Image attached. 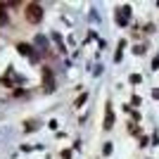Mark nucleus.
<instances>
[{"label":"nucleus","instance_id":"1","mask_svg":"<svg viewBox=\"0 0 159 159\" xmlns=\"http://www.w3.org/2000/svg\"><path fill=\"white\" fill-rule=\"evenodd\" d=\"M24 17H26L29 24H40V19H43V7H40L38 2H29L26 10H24Z\"/></svg>","mask_w":159,"mask_h":159},{"label":"nucleus","instance_id":"3","mask_svg":"<svg viewBox=\"0 0 159 159\" xmlns=\"http://www.w3.org/2000/svg\"><path fill=\"white\" fill-rule=\"evenodd\" d=\"M114 126V112H112V107L107 105V109H105V128H112Z\"/></svg>","mask_w":159,"mask_h":159},{"label":"nucleus","instance_id":"5","mask_svg":"<svg viewBox=\"0 0 159 159\" xmlns=\"http://www.w3.org/2000/svg\"><path fill=\"white\" fill-rule=\"evenodd\" d=\"M43 83H45V90H52V83H55V81H52V74H48V69H45V71H43Z\"/></svg>","mask_w":159,"mask_h":159},{"label":"nucleus","instance_id":"4","mask_svg":"<svg viewBox=\"0 0 159 159\" xmlns=\"http://www.w3.org/2000/svg\"><path fill=\"white\" fill-rule=\"evenodd\" d=\"M17 50H19L21 55H26V57H33V48L29 45V43H19V45H17Z\"/></svg>","mask_w":159,"mask_h":159},{"label":"nucleus","instance_id":"2","mask_svg":"<svg viewBox=\"0 0 159 159\" xmlns=\"http://www.w3.org/2000/svg\"><path fill=\"white\" fill-rule=\"evenodd\" d=\"M128 17H131V7H119V12H116V21H119L121 26H124V24H126L128 21Z\"/></svg>","mask_w":159,"mask_h":159},{"label":"nucleus","instance_id":"6","mask_svg":"<svg viewBox=\"0 0 159 159\" xmlns=\"http://www.w3.org/2000/svg\"><path fill=\"white\" fill-rule=\"evenodd\" d=\"M5 5H0V26H5L7 24V10H2Z\"/></svg>","mask_w":159,"mask_h":159}]
</instances>
